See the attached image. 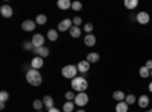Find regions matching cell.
<instances>
[{
	"label": "cell",
	"mask_w": 152,
	"mask_h": 112,
	"mask_svg": "<svg viewBox=\"0 0 152 112\" xmlns=\"http://www.w3.org/2000/svg\"><path fill=\"white\" fill-rule=\"evenodd\" d=\"M125 102L128 103V105H134V103L137 102V98H135V95L129 94V95H126V98H125Z\"/></svg>",
	"instance_id": "obj_27"
},
{
	"label": "cell",
	"mask_w": 152,
	"mask_h": 112,
	"mask_svg": "<svg viewBox=\"0 0 152 112\" xmlns=\"http://www.w3.org/2000/svg\"><path fill=\"white\" fill-rule=\"evenodd\" d=\"M149 91H151V92H152V82H151V83H149Z\"/></svg>",
	"instance_id": "obj_36"
},
{
	"label": "cell",
	"mask_w": 152,
	"mask_h": 112,
	"mask_svg": "<svg viewBox=\"0 0 152 112\" xmlns=\"http://www.w3.org/2000/svg\"><path fill=\"white\" fill-rule=\"evenodd\" d=\"M143 112H152V109H148V111H143Z\"/></svg>",
	"instance_id": "obj_38"
},
{
	"label": "cell",
	"mask_w": 152,
	"mask_h": 112,
	"mask_svg": "<svg viewBox=\"0 0 152 112\" xmlns=\"http://www.w3.org/2000/svg\"><path fill=\"white\" fill-rule=\"evenodd\" d=\"M99 58H100V56H99V53H88L85 61H88L90 64H94V62H97V61H99Z\"/></svg>",
	"instance_id": "obj_19"
},
{
	"label": "cell",
	"mask_w": 152,
	"mask_h": 112,
	"mask_svg": "<svg viewBox=\"0 0 152 112\" xmlns=\"http://www.w3.org/2000/svg\"><path fill=\"white\" fill-rule=\"evenodd\" d=\"M137 103H138V106H140L142 109H146L148 106H149V97L148 95H140L138 97V100H137Z\"/></svg>",
	"instance_id": "obj_12"
},
{
	"label": "cell",
	"mask_w": 152,
	"mask_h": 112,
	"mask_svg": "<svg viewBox=\"0 0 152 112\" xmlns=\"http://www.w3.org/2000/svg\"><path fill=\"white\" fill-rule=\"evenodd\" d=\"M125 6L128 8V9H134L138 6V0H126L125 2Z\"/></svg>",
	"instance_id": "obj_22"
},
{
	"label": "cell",
	"mask_w": 152,
	"mask_h": 112,
	"mask_svg": "<svg viewBox=\"0 0 152 112\" xmlns=\"http://www.w3.org/2000/svg\"><path fill=\"white\" fill-rule=\"evenodd\" d=\"M37 26V23H34L32 20H26V21H23L21 23V29L23 30H26V32H32Z\"/></svg>",
	"instance_id": "obj_8"
},
{
	"label": "cell",
	"mask_w": 152,
	"mask_h": 112,
	"mask_svg": "<svg viewBox=\"0 0 152 112\" xmlns=\"http://www.w3.org/2000/svg\"><path fill=\"white\" fill-rule=\"evenodd\" d=\"M72 88L78 92H85V90L88 88V82L84 77H75L72 80Z\"/></svg>",
	"instance_id": "obj_2"
},
{
	"label": "cell",
	"mask_w": 152,
	"mask_h": 112,
	"mask_svg": "<svg viewBox=\"0 0 152 112\" xmlns=\"http://www.w3.org/2000/svg\"><path fill=\"white\" fill-rule=\"evenodd\" d=\"M0 100H2V103L8 102V100H9V94H8L6 91H2V92H0Z\"/></svg>",
	"instance_id": "obj_28"
},
{
	"label": "cell",
	"mask_w": 152,
	"mask_h": 112,
	"mask_svg": "<svg viewBox=\"0 0 152 112\" xmlns=\"http://www.w3.org/2000/svg\"><path fill=\"white\" fill-rule=\"evenodd\" d=\"M31 41H32V44H34L35 48H38V47H44V36H43L41 33H35V35H34V38H32Z\"/></svg>",
	"instance_id": "obj_5"
},
{
	"label": "cell",
	"mask_w": 152,
	"mask_h": 112,
	"mask_svg": "<svg viewBox=\"0 0 152 112\" xmlns=\"http://www.w3.org/2000/svg\"><path fill=\"white\" fill-rule=\"evenodd\" d=\"M113 98L119 103V102H125L126 95H125V92H123V91H114V92H113Z\"/></svg>",
	"instance_id": "obj_15"
},
{
	"label": "cell",
	"mask_w": 152,
	"mask_h": 112,
	"mask_svg": "<svg viewBox=\"0 0 152 112\" xmlns=\"http://www.w3.org/2000/svg\"><path fill=\"white\" fill-rule=\"evenodd\" d=\"M23 47L26 48V50H34V48H35V47H34V44H32V41H26V43L23 44Z\"/></svg>",
	"instance_id": "obj_31"
},
{
	"label": "cell",
	"mask_w": 152,
	"mask_h": 112,
	"mask_svg": "<svg viewBox=\"0 0 152 112\" xmlns=\"http://www.w3.org/2000/svg\"><path fill=\"white\" fill-rule=\"evenodd\" d=\"M128 108H129V105L126 102H119L116 105V112H128Z\"/></svg>",
	"instance_id": "obj_16"
},
{
	"label": "cell",
	"mask_w": 152,
	"mask_h": 112,
	"mask_svg": "<svg viewBox=\"0 0 152 112\" xmlns=\"http://www.w3.org/2000/svg\"><path fill=\"white\" fill-rule=\"evenodd\" d=\"M75 112H85L84 109H78V111H75Z\"/></svg>",
	"instance_id": "obj_37"
},
{
	"label": "cell",
	"mask_w": 152,
	"mask_h": 112,
	"mask_svg": "<svg viewBox=\"0 0 152 112\" xmlns=\"http://www.w3.org/2000/svg\"><path fill=\"white\" fill-rule=\"evenodd\" d=\"M84 30H85L87 33H91V30H93V24H91V23H87L85 26H84Z\"/></svg>",
	"instance_id": "obj_32"
},
{
	"label": "cell",
	"mask_w": 152,
	"mask_h": 112,
	"mask_svg": "<svg viewBox=\"0 0 152 112\" xmlns=\"http://www.w3.org/2000/svg\"><path fill=\"white\" fill-rule=\"evenodd\" d=\"M138 73H140V76L145 79V77H149L151 76V70L146 67V65H143L142 68H140V71H138Z\"/></svg>",
	"instance_id": "obj_24"
},
{
	"label": "cell",
	"mask_w": 152,
	"mask_h": 112,
	"mask_svg": "<svg viewBox=\"0 0 152 112\" xmlns=\"http://www.w3.org/2000/svg\"><path fill=\"white\" fill-rule=\"evenodd\" d=\"M61 73H62V76H64L66 79H75V77H78L76 74H78L79 71H78V67L76 65H66L64 68L61 70Z\"/></svg>",
	"instance_id": "obj_3"
},
{
	"label": "cell",
	"mask_w": 152,
	"mask_h": 112,
	"mask_svg": "<svg viewBox=\"0 0 152 112\" xmlns=\"http://www.w3.org/2000/svg\"><path fill=\"white\" fill-rule=\"evenodd\" d=\"M84 43H85V46H88V47H93V46L96 44V36H94L93 33H87V35L84 36Z\"/></svg>",
	"instance_id": "obj_11"
},
{
	"label": "cell",
	"mask_w": 152,
	"mask_h": 112,
	"mask_svg": "<svg viewBox=\"0 0 152 112\" xmlns=\"http://www.w3.org/2000/svg\"><path fill=\"white\" fill-rule=\"evenodd\" d=\"M58 8L59 9H69V8H72V3H70V0H58Z\"/></svg>",
	"instance_id": "obj_17"
},
{
	"label": "cell",
	"mask_w": 152,
	"mask_h": 112,
	"mask_svg": "<svg viewBox=\"0 0 152 112\" xmlns=\"http://www.w3.org/2000/svg\"><path fill=\"white\" fill-rule=\"evenodd\" d=\"M76 67H78L79 73H87L88 70H90V62H88V61H81Z\"/></svg>",
	"instance_id": "obj_14"
},
{
	"label": "cell",
	"mask_w": 152,
	"mask_h": 112,
	"mask_svg": "<svg viewBox=\"0 0 152 112\" xmlns=\"http://www.w3.org/2000/svg\"><path fill=\"white\" fill-rule=\"evenodd\" d=\"M0 14H2L5 18L12 17V8H11L9 5H3L2 8H0Z\"/></svg>",
	"instance_id": "obj_13"
},
{
	"label": "cell",
	"mask_w": 152,
	"mask_h": 112,
	"mask_svg": "<svg viewBox=\"0 0 152 112\" xmlns=\"http://www.w3.org/2000/svg\"><path fill=\"white\" fill-rule=\"evenodd\" d=\"M64 97H66V98H67V102H72V100H75V97H76V95H75V94H73V92H72V91H67V92H66V95H64Z\"/></svg>",
	"instance_id": "obj_30"
},
{
	"label": "cell",
	"mask_w": 152,
	"mask_h": 112,
	"mask_svg": "<svg viewBox=\"0 0 152 112\" xmlns=\"http://www.w3.org/2000/svg\"><path fill=\"white\" fill-rule=\"evenodd\" d=\"M73 109H75V103L73 102H66L64 106H62V111L64 112H73Z\"/></svg>",
	"instance_id": "obj_25"
},
{
	"label": "cell",
	"mask_w": 152,
	"mask_h": 112,
	"mask_svg": "<svg viewBox=\"0 0 152 112\" xmlns=\"http://www.w3.org/2000/svg\"><path fill=\"white\" fill-rule=\"evenodd\" d=\"M43 103H44V106L49 108V109H50V108H55V106H53V97H50V95H46V97L43 98Z\"/></svg>",
	"instance_id": "obj_18"
},
{
	"label": "cell",
	"mask_w": 152,
	"mask_h": 112,
	"mask_svg": "<svg viewBox=\"0 0 152 112\" xmlns=\"http://www.w3.org/2000/svg\"><path fill=\"white\" fill-rule=\"evenodd\" d=\"M73 20H70V18H66V20H62L59 24H58V30L59 32H66V30H70L73 26Z\"/></svg>",
	"instance_id": "obj_4"
},
{
	"label": "cell",
	"mask_w": 152,
	"mask_h": 112,
	"mask_svg": "<svg viewBox=\"0 0 152 112\" xmlns=\"http://www.w3.org/2000/svg\"><path fill=\"white\" fill-rule=\"evenodd\" d=\"M49 112H61V111H59V109H56V108H50V109H49Z\"/></svg>",
	"instance_id": "obj_35"
},
{
	"label": "cell",
	"mask_w": 152,
	"mask_h": 112,
	"mask_svg": "<svg viewBox=\"0 0 152 112\" xmlns=\"http://www.w3.org/2000/svg\"><path fill=\"white\" fill-rule=\"evenodd\" d=\"M32 106H34V109H37V111H41L43 106H44V103H43V100H34Z\"/></svg>",
	"instance_id": "obj_26"
},
{
	"label": "cell",
	"mask_w": 152,
	"mask_h": 112,
	"mask_svg": "<svg viewBox=\"0 0 152 112\" xmlns=\"http://www.w3.org/2000/svg\"><path fill=\"white\" fill-rule=\"evenodd\" d=\"M146 67H148L149 70H152V59H149V61L146 62Z\"/></svg>",
	"instance_id": "obj_34"
},
{
	"label": "cell",
	"mask_w": 152,
	"mask_h": 112,
	"mask_svg": "<svg viewBox=\"0 0 152 112\" xmlns=\"http://www.w3.org/2000/svg\"><path fill=\"white\" fill-rule=\"evenodd\" d=\"M72 9L73 11H81L82 9V3L81 2H73L72 3Z\"/></svg>",
	"instance_id": "obj_29"
},
{
	"label": "cell",
	"mask_w": 152,
	"mask_h": 112,
	"mask_svg": "<svg viewBox=\"0 0 152 112\" xmlns=\"http://www.w3.org/2000/svg\"><path fill=\"white\" fill-rule=\"evenodd\" d=\"M26 80L29 82V85L32 86H40L41 82H43V77H41V73L38 71V70H29L26 73Z\"/></svg>",
	"instance_id": "obj_1"
},
{
	"label": "cell",
	"mask_w": 152,
	"mask_h": 112,
	"mask_svg": "<svg viewBox=\"0 0 152 112\" xmlns=\"http://www.w3.org/2000/svg\"><path fill=\"white\" fill-rule=\"evenodd\" d=\"M81 23H82V18H81V17H75V18H73V24H75L76 27H79Z\"/></svg>",
	"instance_id": "obj_33"
},
{
	"label": "cell",
	"mask_w": 152,
	"mask_h": 112,
	"mask_svg": "<svg viewBox=\"0 0 152 112\" xmlns=\"http://www.w3.org/2000/svg\"><path fill=\"white\" fill-rule=\"evenodd\" d=\"M75 103L78 105V106H85L88 103V95L85 92H79L78 95L75 97Z\"/></svg>",
	"instance_id": "obj_6"
},
{
	"label": "cell",
	"mask_w": 152,
	"mask_h": 112,
	"mask_svg": "<svg viewBox=\"0 0 152 112\" xmlns=\"http://www.w3.org/2000/svg\"><path fill=\"white\" fill-rule=\"evenodd\" d=\"M34 53L37 56H40V58H47L50 52H49L47 47H38V48H34Z\"/></svg>",
	"instance_id": "obj_10"
},
{
	"label": "cell",
	"mask_w": 152,
	"mask_h": 112,
	"mask_svg": "<svg viewBox=\"0 0 152 112\" xmlns=\"http://www.w3.org/2000/svg\"><path fill=\"white\" fill-rule=\"evenodd\" d=\"M47 38H49L50 41H56V40H58V30L50 29V30L47 32Z\"/></svg>",
	"instance_id": "obj_20"
},
{
	"label": "cell",
	"mask_w": 152,
	"mask_h": 112,
	"mask_svg": "<svg viewBox=\"0 0 152 112\" xmlns=\"http://www.w3.org/2000/svg\"><path fill=\"white\" fill-rule=\"evenodd\" d=\"M38 112H43V111H38Z\"/></svg>",
	"instance_id": "obj_40"
},
{
	"label": "cell",
	"mask_w": 152,
	"mask_h": 112,
	"mask_svg": "<svg viewBox=\"0 0 152 112\" xmlns=\"http://www.w3.org/2000/svg\"><path fill=\"white\" fill-rule=\"evenodd\" d=\"M151 77H152V70H151Z\"/></svg>",
	"instance_id": "obj_39"
},
{
	"label": "cell",
	"mask_w": 152,
	"mask_h": 112,
	"mask_svg": "<svg viewBox=\"0 0 152 112\" xmlns=\"http://www.w3.org/2000/svg\"><path fill=\"white\" fill-rule=\"evenodd\" d=\"M137 21H138V24H148L149 21H151V15L148 14V12H145V11H142V12H138L137 14Z\"/></svg>",
	"instance_id": "obj_7"
},
{
	"label": "cell",
	"mask_w": 152,
	"mask_h": 112,
	"mask_svg": "<svg viewBox=\"0 0 152 112\" xmlns=\"http://www.w3.org/2000/svg\"><path fill=\"white\" fill-rule=\"evenodd\" d=\"M35 23H37V24H40V26H43V24H46V23H47V17H46V15H43V14L37 15Z\"/></svg>",
	"instance_id": "obj_23"
},
{
	"label": "cell",
	"mask_w": 152,
	"mask_h": 112,
	"mask_svg": "<svg viewBox=\"0 0 152 112\" xmlns=\"http://www.w3.org/2000/svg\"><path fill=\"white\" fill-rule=\"evenodd\" d=\"M70 36H73V38H79V36H81V27L73 26L70 29Z\"/></svg>",
	"instance_id": "obj_21"
},
{
	"label": "cell",
	"mask_w": 152,
	"mask_h": 112,
	"mask_svg": "<svg viewBox=\"0 0 152 112\" xmlns=\"http://www.w3.org/2000/svg\"><path fill=\"white\" fill-rule=\"evenodd\" d=\"M43 65H44V62H43V58H40V56H35V58L31 61V67H32L34 70L41 68Z\"/></svg>",
	"instance_id": "obj_9"
}]
</instances>
